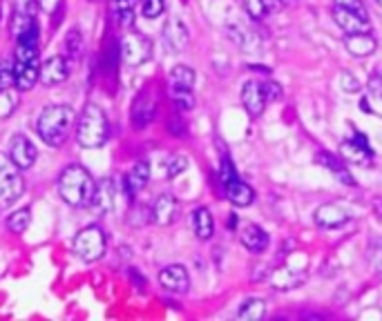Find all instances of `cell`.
Wrapping results in <instances>:
<instances>
[{
	"mask_svg": "<svg viewBox=\"0 0 382 321\" xmlns=\"http://www.w3.org/2000/svg\"><path fill=\"white\" fill-rule=\"evenodd\" d=\"M72 125H76V112L70 105H47L36 121V130L43 143L61 148L68 140Z\"/></svg>",
	"mask_w": 382,
	"mask_h": 321,
	"instance_id": "6da1fadb",
	"label": "cell"
},
{
	"mask_svg": "<svg viewBox=\"0 0 382 321\" xmlns=\"http://www.w3.org/2000/svg\"><path fill=\"white\" fill-rule=\"evenodd\" d=\"M96 181L83 165H68L58 176V195L72 208H85L92 203Z\"/></svg>",
	"mask_w": 382,
	"mask_h": 321,
	"instance_id": "7a4b0ae2",
	"label": "cell"
},
{
	"mask_svg": "<svg viewBox=\"0 0 382 321\" xmlns=\"http://www.w3.org/2000/svg\"><path fill=\"white\" fill-rule=\"evenodd\" d=\"M110 136V121L106 112L94 103H87L81 117L76 119V143L85 150H98L108 143Z\"/></svg>",
	"mask_w": 382,
	"mask_h": 321,
	"instance_id": "3957f363",
	"label": "cell"
},
{
	"mask_svg": "<svg viewBox=\"0 0 382 321\" xmlns=\"http://www.w3.org/2000/svg\"><path fill=\"white\" fill-rule=\"evenodd\" d=\"M106 246H108V239H106L103 230H101L98 225H87L74 237L72 250L79 259H83L87 263H94L98 259H103Z\"/></svg>",
	"mask_w": 382,
	"mask_h": 321,
	"instance_id": "277c9868",
	"label": "cell"
},
{
	"mask_svg": "<svg viewBox=\"0 0 382 321\" xmlns=\"http://www.w3.org/2000/svg\"><path fill=\"white\" fill-rule=\"evenodd\" d=\"M25 192V178L20 168L0 152V208L16 203Z\"/></svg>",
	"mask_w": 382,
	"mask_h": 321,
	"instance_id": "5b68a950",
	"label": "cell"
},
{
	"mask_svg": "<svg viewBox=\"0 0 382 321\" xmlns=\"http://www.w3.org/2000/svg\"><path fill=\"white\" fill-rule=\"evenodd\" d=\"M119 54H121V60L125 63V65L139 67V65H144V63H148V58L152 54V43H150V38L144 34H136V32L125 34L121 38Z\"/></svg>",
	"mask_w": 382,
	"mask_h": 321,
	"instance_id": "8992f818",
	"label": "cell"
},
{
	"mask_svg": "<svg viewBox=\"0 0 382 321\" xmlns=\"http://www.w3.org/2000/svg\"><path fill=\"white\" fill-rule=\"evenodd\" d=\"M333 20L345 34H360V32H371V22L369 16H362L358 11H351L345 7H333Z\"/></svg>",
	"mask_w": 382,
	"mask_h": 321,
	"instance_id": "52a82bcc",
	"label": "cell"
},
{
	"mask_svg": "<svg viewBox=\"0 0 382 321\" xmlns=\"http://www.w3.org/2000/svg\"><path fill=\"white\" fill-rule=\"evenodd\" d=\"M340 154L342 159H345V163H355V165H367L374 159L371 148L367 145V138L360 132H355V138L345 140V143L340 145Z\"/></svg>",
	"mask_w": 382,
	"mask_h": 321,
	"instance_id": "ba28073f",
	"label": "cell"
},
{
	"mask_svg": "<svg viewBox=\"0 0 382 321\" xmlns=\"http://www.w3.org/2000/svg\"><path fill=\"white\" fill-rule=\"evenodd\" d=\"M159 284L174 294H184L190 288V277L188 270L182 263H172V266H165L163 270L159 273Z\"/></svg>",
	"mask_w": 382,
	"mask_h": 321,
	"instance_id": "9c48e42d",
	"label": "cell"
},
{
	"mask_svg": "<svg viewBox=\"0 0 382 321\" xmlns=\"http://www.w3.org/2000/svg\"><path fill=\"white\" fill-rule=\"evenodd\" d=\"M351 219V214L347 208H342L340 203H322L320 208L315 210V223L326 230H336L342 228Z\"/></svg>",
	"mask_w": 382,
	"mask_h": 321,
	"instance_id": "30bf717a",
	"label": "cell"
},
{
	"mask_svg": "<svg viewBox=\"0 0 382 321\" xmlns=\"http://www.w3.org/2000/svg\"><path fill=\"white\" fill-rule=\"evenodd\" d=\"M155 114H157V103H155V98H152V94L148 92V89L139 92L134 103H132V125L136 127V130L148 127L152 123V119H155Z\"/></svg>",
	"mask_w": 382,
	"mask_h": 321,
	"instance_id": "8fae6325",
	"label": "cell"
},
{
	"mask_svg": "<svg viewBox=\"0 0 382 321\" xmlns=\"http://www.w3.org/2000/svg\"><path fill=\"white\" fill-rule=\"evenodd\" d=\"M266 96H264V87L257 81H246L241 87V105L248 112L250 119L262 117V112L266 107Z\"/></svg>",
	"mask_w": 382,
	"mask_h": 321,
	"instance_id": "7c38bea8",
	"label": "cell"
},
{
	"mask_svg": "<svg viewBox=\"0 0 382 321\" xmlns=\"http://www.w3.org/2000/svg\"><path fill=\"white\" fill-rule=\"evenodd\" d=\"M9 159L14 161L20 170H30L32 165L36 163V159H38V150H36V145L32 143V140H30L27 136L16 134L14 140H11Z\"/></svg>",
	"mask_w": 382,
	"mask_h": 321,
	"instance_id": "4fadbf2b",
	"label": "cell"
},
{
	"mask_svg": "<svg viewBox=\"0 0 382 321\" xmlns=\"http://www.w3.org/2000/svg\"><path fill=\"white\" fill-rule=\"evenodd\" d=\"M70 79V65L65 56H52L47 58L41 65V83L52 87V85H61Z\"/></svg>",
	"mask_w": 382,
	"mask_h": 321,
	"instance_id": "5bb4252c",
	"label": "cell"
},
{
	"mask_svg": "<svg viewBox=\"0 0 382 321\" xmlns=\"http://www.w3.org/2000/svg\"><path fill=\"white\" fill-rule=\"evenodd\" d=\"M152 221L157 225H172L177 214H179V201H177L172 195H161L157 197V201L152 203Z\"/></svg>",
	"mask_w": 382,
	"mask_h": 321,
	"instance_id": "9a60e30c",
	"label": "cell"
},
{
	"mask_svg": "<svg viewBox=\"0 0 382 321\" xmlns=\"http://www.w3.org/2000/svg\"><path fill=\"white\" fill-rule=\"evenodd\" d=\"M239 241H241V246H244L248 252H253V254H262L266 248H269L271 237H269V232H266L264 228L255 225V223H248V225L241 228Z\"/></svg>",
	"mask_w": 382,
	"mask_h": 321,
	"instance_id": "2e32d148",
	"label": "cell"
},
{
	"mask_svg": "<svg viewBox=\"0 0 382 321\" xmlns=\"http://www.w3.org/2000/svg\"><path fill=\"white\" fill-rule=\"evenodd\" d=\"M345 47L353 58H367L376 54L378 49V41L369 34V32H360V34H347L345 38Z\"/></svg>",
	"mask_w": 382,
	"mask_h": 321,
	"instance_id": "e0dca14e",
	"label": "cell"
},
{
	"mask_svg": "<svg viewBox=\"0 0 382 321\" xmlns=\"http://www.w3.org/2000/svg\"><path fill=\"white\" fill-rule=\"evenodd\" d=\"M163 41L168 43L170 49L174 51H182L186 49L188 41H190V34H188V27L184 25V20L179 18H168L163 25Z\"/></svg>",
	"mask_w": 382,
	"mask_h": 321,
	"instance_id": "ac0fdd59",
	"label": "cell"
},
{
	"mask_svg": "<svg viewBox=\"0 0 382 321\" xmlns=\"http://www.w3.org/2000/svg\"><path fill=\"white\" fill-rule=\"evenodd\" d=\"M41 81V65L38 63H14V85L23 92L32 89Z\"/></svg>",
	"mask_w": 382,
	"mask_h": 321,
	"instance_id": "d6986e66",
	"label": "cell"
},
{
	"mask_svg": "<svg viewBox=\"0 0 382 321\" xmlns=\"http://www.w3.org/2000/svg\"><path fill=\"white\" fill-rule=\"evenodd\" d=\"M307 279V273H295L293 268L282 266L271 275V284L275 290H293V288H300Z\"/></svg>",
	"mask_w": 382,
	"mask_h": 321,
	"instance_id": "ffe728a7",
	"label": "cell"
},
{
	"mask_svg": "<svg viewBox=\"0 0 382 321\" xmlns=\"http://www.w3.org/2000/svg\"><path fill=\"white\" fill-rule=\"evenodd\" d=\"M150 181V163L148 161H139L134 168L127 172L125 176V188H127V195L136 197L139 192H144V188Z\"/></svg>",
	"mask_w": 382,
	"mask_h": 321,
	"instance_id": "44dd1931",
	"label": "cell"
},
{
	"mask_svg": "<svg viewBox=\"0 0 382 321\" xmlns=\"http://www.w3.org/2000/svg\"><path fill=\"white\" fill-rule=\"evenodd\" d=\"M226 197L228 201H231L233 205H237V208H248V205L255 201V190L244 183V181H239V178H235V181L231 183H226Z\"/></svg>",
	"mask_w": 382,
	"mask_h": 321,
	"instance_id": "7402d4cb",
	"label": "cell"
},
{
	"mask_svg": "<svg viewBox=\"0 0 382 321\" xmlns=\"http://www.w3.org/2000/svg\"><path fill=\"white\" fill-rule=\"evenodd\" d=\"M90 205L98 214H106V212H110L114 208V183L110 181V178L96 183V190H94V197H92Z\"/></svg>",
	"mask_w": 382,
	"mask_h": 321,
	"instance_id": "603a6c76",
	"label": "cell"
},
{
	"mask_svg": "<svg viewBox=\"0 0 382 321\" xmlns=\"http://www.w3.org/2000/svg\"><path fill=\"white\" fill-rule=\"evenodd\" d=\"M193 230H195L197 239H201V241L212 239V235H215V221H212V214H210L208 208H197L193 212Z\"/></svg>",
	"mask_w": 382,
	"mask_h": 321,
	"instance_id": "cb8c5ba5",
	"label": "cell"
},
{
	"mask_svg": "<svg viewBox=\"0 0 382 321\" xmlns=\"http://www.w3.org/2000/svg\"><path fill=\"white\" fill-rule=\"evenodd\" d=\"M317 161H320V165H324V168H329L331 172H333L345 185H355L353 176L349 174L347 165H345V161H338L336 157H331V154H326V152L317 154Z\"/></svg>",
	"mask_w": 382,
	"mask_h": 321,
	"instance_id": "d4e9b609",
	"label": "cell"
},
{
	"mask_svg": "<svg viewBox=\"0 0 382 321\" xmlns=\"http://www.w3.org/2000/svg\"><path fill=\"white\" fill-rule=\"evenodd\" d=\"M264 315H266V301L257 299V297L246 299L244 303L239 306V310H237V317L241 321H260Z\"/></svg>",
	"mask_w": 382,
	"mask_h": 321,
	"instance_id": "484cf974",
	"label": "cell"
},
{
	"mask_svg": "<svg viewBox=\"0 0 382 321\" xmlns=\"http://www.w3.org/2000/svg\"><path fill=\"white\" fill-rule=\"evenodd\" d=\"M134 5H136V0H114L112 3L114 16H117L119 25L125 30H130L134 25Z\"/></svg>",
	"mask_w": 382,
	"mask_h": 321,
	"instance_id": "4316f807",
	"label": "cell"
},
{
	"mask_svg": "<svg viewBox=\"0 0 382 321\" xmlns=\"http://www.w3.org/2000/svg\"><path fill=\"white\" fill-rule=\"evenodd\" d=\"M195 81H197V74L193 67L188 65H174L170 70V87H188L193 89L195 87Z\"/></svg>",
	"mask_w": 382,
	"mask_h": 321,
	"instance_id": "83f0119b",
	"label": "cell"
},
{
	"mask_svg": "<svg viewBox=\"0 0 382 321\" xmlns=\"http://www.w3.org/2000/svg\"><path fill=\"white\" fill-rule=\"evenodd\" d=\"M30 223H32L30 208H20L14 214L7 216V228H9V232H14V235H23L25 230L30 228Z\"/></svg>",
	"mask_w": 382,
	"mask_h": 321,
	"instance_id": "f1b7e54d",
	"label": "cell"
},
{
	"mask_svg": "<svg viewBox=\"0 0 382 321\" xmlns=\"http://www.w3.org/2000/svg\"><path fill=\"white\" fill-rule=\"evenodd\" d=\"M170 96H172V103L179 110L184 112H190L195 107V94H193V89H188V87H170Z\"/></svg>",
	"mask_w": 382,
	"mask_h": 321,
	"instance_id": "f546056e",
	"label": "cell"
},
{
	"mask_svg": "<svg viewBox=\"0 0 382 321\" xmlns=\"http://www.w3.org/2000/svg\"><path fill=\"white\" fill-rule=\"evenodd\" d=\"M16 38H18L16 47H38L41 45V27H38L36 20H32Z\"/></svg>",
	"mask_w": 382,
	"mask_h": 321,
	"instance_id": "4dcf8cb0",
	"label": "cell"
},
{
	"mask_svg": "<svg viewBox=\"0 0 382 321\" xmlns=\"http://www.w3.org/2000/svg\"><path fill=\"white\" fill-rule=\"evenodd\" d=\"M36 7H38V0H16L14 18H20V20H32V18H34Z\"/></svg>",
	"mask_w": 382,
	"mask_h": 321,
	"instance_id": "1f68e13d",
	"label": "cell"
},
{
	"mask_svg": "<svg viewBox=\"0 0 382 321\" xmlns=\"http://www.w3.org/2000/svg\"><path fill=\"white\" fill-rule=\"evenodd\" d=\"M141 11L146 18L155 20L165 11V0H141Z\"/></svg>",
	"mask_w": 382,
	"mask_h": 321,
	"instance_id": "d6a6232c",
	"label": "cell"
},
{
	"mask_svg": "<svg viewBox=\"0 0 382 321\" xmlns=\"http://www.w3.org/2000/svg\"><path fill=\"white\" fill-rule=\"evenodd\" d=\"M340 85H342V89H345L347 94H358L360 89H362L360 81L355 79L351 72H342V74H340Z\"/></svg>",
	"mask_w": 382,
	"mask_h": 321,
	"instance_id": "836d02e7",
	"label": "cell"
},
{
	"mask_svg": "<svg viewBox=\"0 0 382 321\" xmlns=\"http://www.w3.org/2000/svg\"><path fill=\"white\" fill-rule=\"evenodd\" d=\"M11 85H14V65L3 60L0 63V92H3V89H9Z\"/></svg>",
	"mask_w": 382,
	"mask_h": 321,
	"instance_id": "e575fe53",
	"label": "cell"
},
{
	"mask_svg": "<svg viewBox=\"0 0 382 321\" xmlns=\"http://www.w3.org/2000/svg\"><path fill=\"white\" fill-rule=\"evenodd\" d=\"M188 168V159L184 154H174V157L168 161V178H174L177 174H182Z\"/></svg>",
	"mask_w": 382,
	"mask_h": 321,
	"instance_id": "d590c367",
	"label": "cell"
},
{
	"mask_svg": "<svg viewBox=\"0 0 382 321\" xmlns=\"http://www.w3.org/2000/svg\"><path fill=\"white\" fill-rule=\"evenodd\" d=\"M14 107H16L14 98H11L7 89H3V92H0V119L11 117V114H14Z\"/></svg>",
	"mask_w": 382,
	"mask_h": 321,
	"instance_id": "8d00e7d4",
	"label": "cell"
},
{
	"mask_svg": "<svg viewBox=\"0 0 382 321\" xmlns=\"http://www.w3.org/2000/svg\"><path fill=\"white\" fill-rule=\"evenodd\" d=\"M65 49H68V51H72V54H70L72 58H79V56H81V34L76 32V30L68 34Z\"/></svg>",
	"mask_w": 382,
	"mask_h": 321,
	"instance_id": "74e56055",
	"label": "cell"
},
{
	"mask_svg": "<svg viewBox=\"0 0 382 321\" xmlns=\"http://www.w3.org/2000/svg\"><path fill=\"white\" fill-rule=\"evenodd\" d=\"M219 178H222V183H224V185H226V183H231V181H235V178H237V172H235V168H233V163L228 161V159H222Z\"/></svg>",
	"mask_w": 382,
	"mask_h": 321,
	"instance_id": "f35d334b",
	"label": "cell"
},
{
	"mask_svg": "<svg viewBox=\"0 0 382 321\" xmlns=\"http://www.w3.org/2000/svg\"><path fill=\"white\" fill-rule=\"evenodd\" d=\"M244 7L250 14V18H264L266 16V11L262 7V0H244Z\"/></svg>",
	"mask_w": 382,
	"mask_h": 321,
	"instance_id": "ab89813d",
	"label": "cell"
},
{
	"mask_svg": "<svg viewBox=\"0 0 382 321\" xmlns=\"http://www.w3.org/2000/svg\"><path fill=\"white\" fill-rule=\"evenodd\" d=\"M367 87H369V92H371L376 98H382V76L378 72H374L371 76H369Z\"/></svg>",
	"mask_w": 382,
	"mask_h": 321,
	"instance_id": "60d3db41",
	"label": "cell"
},
{
	"mask_svg": "<svg viewBox=\"0 0 382 321\" xmlns=\"http://www.w3.org/2000/svg\"><path fill=\"white\" fill-rule=\"evenodd\" d=\"M338 7H345V9H351V11H358V14L367 16V9L362 5V0H333Z\"/></svg>",
	"mask_w": 382,
	"mask_h": 321,
	"instance_id": "b9f144b4",
	"label": "cell"
},
{
	"mask_svg": "<svg viewBox=\"0 0 382 321\" xmlns=\"http://www.w3.org/2000/svg\"><path fill=\"white\" fill-rule=\"evenodd\" d=\"M264 87V96H266V100H277V98H282V87H279L277 83H264L262 85Z\"/></svg>",
	"mask_w": 382,
	"mask_h": 321,
	"instance_id": "7bdbcfd3",
	"label": "cell"
},
{
	"mask_svg": "<svg viewBox=\"0 0 382 321\" xmlns=\"http://www.w3.org/2000/svg\"><path fill=\"white\" fill-rule=\"evenodd\" d=\"M63 0H38V7H41V11H45V14H56L58 7H61Z\"/></svg>",
	"mask_w": 382,
	"mask_h": 321,
	"instance_id": "ee69618b",
	"label": "cell"
},
{
	"mask_svg": "<svg viewBox=\"0 0 382 321\" xmlns=\"http://www.w3.org/2000/svg\"><path fill=\"white\" fill-rule=\"evenodd\" d=\"M262 7H264L266 14H273V11L282 7V0H262Z\"/></svg>",
	"mask_w": 382,
	"mask_h": 321,
	"instance_id": "f6af8a7d",
	"label": "cell"
},
{
	"mask_svg": "<svg viewBox=\"0 0 382 321\" xmlns=\"http://www.w3.org/2000/svg\"><path fill=\"white\" fill-rule=\"evenodd\" d=\"M360 110H362V112H367V114H374V110H371V105H369V103H367V98H362V100H360Z\"/></svg>",
	"mask_w": 382,
	"mask_h": 321,
	"instance_id": "bcb514c9",
	"label": "cell"
},
{
	"mask_svg": "<svg viewBox=\"0 0 382 321\" xmlns=\"http://www.w3.org/2000/svg\"><path fill=\"white\" fill-rule=\"evenodd\" d=\"M378 3H380V5H382V0H378Z\"/></svg>",
	"mask_w": 382,
	"mask_h": 321,
	"instance_id": "7dc6e473",
	"label": "cell"
},
{
	"mask_svg": "<svg viewBox=\"0 0 382 321\" xmlns=\"http://www.w3.org/2000/svg\"><path fill=\"white\" fill-rule=\"evenodd\" d=\"M92 3H94V0H92Z\"/></svg>",
	"mask_w": 382,
	"mask_h": 321,
	"instance_id": "c3c4849f",
	"label": "cell"
}]
</instances>
